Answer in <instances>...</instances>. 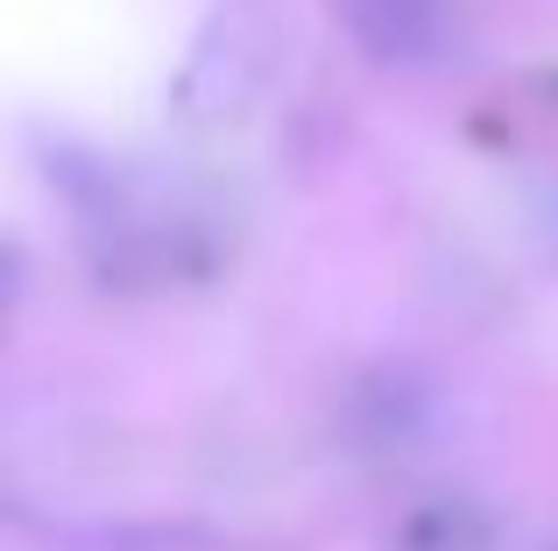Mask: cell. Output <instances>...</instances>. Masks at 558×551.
<instances>
[{"label": "cell", "mask_w": 558, "mask_h": 551, "mask_svg": "<svg viewBox=\"0 0 558 551\" xmlns=\"http://www.w3.org/2000/svg\"><path fill=\"white\" fill-rule=\"evenodd\" d=\"M340 14L381 64H424L446 42V0H340Z\"/></svg>", "instance_id": "1"}, {"label": "cell", "mask_w": 558, "mask_h": 551, "mask_svg": "<svg viewBox=\"0 0 558 551\" xmlns=\"http://www.w3.org/2000/svg\"><path fill=\"white\" fill-rule=\"evenodd\" d=\"M410 551H488V538L466 524V510H432L410 524Z\"/></svg>", "instance_id": "2"}]
</instances>
